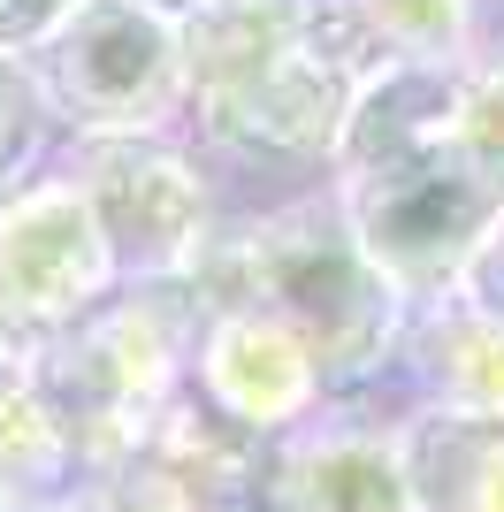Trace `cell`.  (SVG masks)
I'll return each mask as SVG.
<instances>
[{
  "instance_id": "obj_17",
  "label": "cell",
  "mask_w": 504,
  "mask_h": 512,
  "mask_svg": "<svg viewBox=\"0 0 504 512\" xmlns=\"http://www.w3.org/2000/svg\"><path fill=\"white\" fill-rule=\"evenodd\" d=\"M23 375H31V352H23V344L0 329V383H23Z\"/></svg>"
},
{
  "instance_id": "obj_5",
  "label": "cell",
  "mask_w": 504,
  "mask_h": 512,
  "mask_svg": "<svg viewBox=\"0 0 504 512\" xmlns=\"http://www.w3.org/2000/svg\"><path fill=\"white\" fill-rule=\"evenodd\" d=\"M115 245L77 176H16L0 192V329L39 352L115 299Z\"/></svg>"
},
{
  "instance_id": "obj_7",
  "label": "cell",
  "mask_w": 504,
  "mask_h": 512,
  "mask_svg": "<svg viewBox=\"0 0 504 512\" xmlns=\"http://www.w3.org/2000/svg\"><path fill=\"white\" fill-rule=\"evenodd\" d=\"M260 497H268V512H413L405 428H283V444L260 459Z\"/></svg>"
},
{
  "instance_id": "obj_6",
  "label": "cell",
  "mask_w": 504,
  "mask_h": 512,
  "mask_svg": "<svg viewBox=\"0 0 504 512\" xmlns=\"http://www.w3.org/2000/svg\"><path fill=\"white\" fill-rule=\"evenodd\" d=\"M69 176L84 184L92 214H100L115 268L123 276H176L214 230L207 184L176 146H161V130H115V138H77Z\"/></svg>"
},
{
  "instance_id": "obj_2",
  "label": "cell",
  "mask_w": 504,
  "mask_h": 512,
  "mask_svg": "<svg viewBox=\"0 0 504 512\" xmlns=\"http://www.w3.org/2000/svg\"><path fill=\"white\" fill-rule=\"evenodd\" d=\"M184 375V321L161 299H115L31 352V390L62 421L77 474L115 467L153 436Z\"/></svg>"
},
{
  "instance_id": "obj_3",
  "label": "cell",
  "mask_w": 504,
  "mask_h": 512,
  "mask_svg": "<svg viewBox=\"0 0 504 512\" xmlns=\"http://www.w3.org/2000/svg\"><path fill=\"white\" fill-rule=\"evenodd\" d=\"M23 62L46 115L77 138L161 130L184 107V31L138 0H69Z\"/></svg>"
},
{
  "instance_id": "obj_11",
  "label": "cell",
  "mask_w": 504,
  "mask_h": 512,
  "mask_svg": "<svg viewBox=\"0 0 504 512\" xmlns=\"http://www.w3.org/2000/svg\"><path fill=\"white\" fill-rule=\"evenodd\" d=\"M420 367L436 406H466V413H504V314L497 306H436L420 321Z\"/></svg>"
},
{
  "instance_id": "obj_12",
  "label": "cell",
  "mask_w": 504,
  "mask_h": 512,
  "mask_svg": "<svg viewBox=\"0 0 504 512\" xmlns=\"http://www.w3.org/2000/svg\"><path fill=\"white\" fill-rule=\"evenodd\" d=\"M77 482V451H69L62 421L46 413V398L23 383H0V505L8 512H46Z\"/></svg>"
},
{
  "instance_id": "obj_8",
  "label": "cell",
  "mask_w": 504,
  "mask_h": 512,
  "mask_svg": "<svg viewBox=\"0 0 504 512\" xmlns=\"http://www.w3.org/2000/svg\"><path fill=\"white\" fill-rule=\"evenodd\" d=\"M191 375H199V398H207L222 421H237L245 436H283L314 413L321 375L306 360V344L283 329L275 314H207L199 329V352H191Z\"/></svg>"
},
{
  "instance_id": "obj_10",
  "label": "cell",
  "mask_w": 504,
  "mask_h": 512,
  "mask_svg": "<svg viewBox=\"0 0 504 512\" xmlns=\"http://www.w3.org/2000/svg\"><path fill=\"white\" fill-rule=\"evenodd\" d=\"M413 512H504V413L428 406L405 428Z\"/></svg>"
},
{
  "instance_id": "obj_13",
  "label": "cell",
  "mask_w": 504,
  "mask_h": 512,
  "mask_svg": "<svg viewBox=\"0 0 504 512\" xmlns=\"http://www.w3.org/2000/svg\"><path fill=\"white\" fill-rule=\"evenodd\" d=\"M359 8L390 54H428V62H459L474 23V0H359Z\"/></svg>"
},
{
  "instance_id": "obj_14",
  "label": "cell",
  "mask_w": 504,
  "mask_h": 512,
  "mask_svg": "<svg viewBox=\"0 0 504 512\" xmlns=\"http://www.w3.org/2000/svg\"><path fill=\"white\" fill-rule=\"evenodd\" d=\"M46 100L39 85H31V62H23L16 46H0V192L16 184V176H31V161H39L46 146Z\"/></svg>"
},
{
  "instance_id": "obj_19",
  "label": "cell",
  "mask_w": 504,
  "mask_h": 512,
  "mask_svg": "<svg viewBox=\"0 0 504 512\" xmlns=\"http://www.w3.org/2000/svg\"><path fill=\"white\" fill-rule=\"evenodd\" d=\"M474 276L489 283V306H497V314H504V260H482V268H474Z\"/></svg>"
},
{
  "instance_id": "obj_15",
  "label": "cell",
  "mask_w": 504,
  "mask_h": 512,
  "mask_svg": "<svg viewBox=\"0 0 504 512\" xmlns=\"http://www.w3.org/2000/svg\"><path fill=\"white\" fill-rule=\"evenodd\" d=\"M443 146L504 176V62H482V69H466V85H459V107H451V138H443Z\"/></svg>"
},
{
  "instance_id": "obj_1",
  "label": "cell",
  "mask_w": 504,
  "mask_h": 512,
  "mask_svg": "<svg viewBox=\"0 0 504 512\" xmlns=\"http://www.w3.org/2000/svg\"><path fill=\"white\" fill-rule=\"evenodd\" d=\"M176 299L191 314H275L306 344L321 383H359L398 344V283L382 276L352 237L344 207H291L252 230L214 237L176 268Z\"/></svg>"
},
{
  "instance_id": "obj_18",
  "label": "cell",
  "mask_w": 504,
  "mask_h": 512,
  "mask_svg": "<svg viewBox=\"0 0 504 512\" xmlns=\"http://www.w3.org/2000/svg\"><path fill=\"white\" fill-rule=\"evenodd\" d=\"M138 8H153V16H168V23H191L199 8H214V0H138Z\"/></svg>"
},
{
  "instance_id": "obj_9",
  "label": "cell",
  "mask_w": 504,
  "mask_h": 512,
  "mask_svg": "<svg viewBox=\"0 0 504 512\" xmlns=\"http://www.w3.org/2000/svg\"><path fill=\"white\" fill-rule=\"evenodd\" d=\"M466 69L459 62H428V54H398L359 77L352 115H344V138H336V169L367 176L390 169L405 153H436L451 138V107H459Z\"/></svg>"
},
{
  "instance_id": "obj_4",
  "label": "cell",
  "mask_w": 504,
  "mask_h": 512,
  "mask_svg": "<svg viewBox=\"0 0 504 512\" xmlns=\"http://www.w3.org/2000/svg\"><path fill=\"white\" fill-rule=\"evenodd\" d=\"M352 184L359 192L344 207V222L398 291H451L504 237V176L451 146L405 153V161L367 169Z\"/></svg>"
},
{
  "instance_id": "obj_16",
  "label": "cell",
  "mask_w": 504,
  "mask_h": 512,
  "mask_svg": "<svg viewBox=\"0 0 504 512\" xmlns=\"http://www.w3.org/2000/svg\"><path fill=\"white\" fill-rule=\"evenodd\" d=\"M62 8H69V0H0V46H16V54H23Z\"/></svg>"
}]
</instances>
